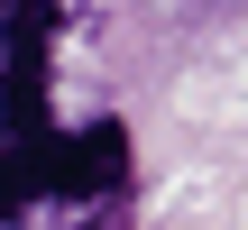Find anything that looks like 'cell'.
<instances>
[{"instance_id":"obj_1","label":"cell","mask_w":248,"mask_h":230,"mask_svg":"<svg viewBox=\"0 0 248 230\" xmlns=\"http://www.w3.org/2000/svg\"><path fill=\"white\" fill-rule=\"evenodd\" d=\"M175 9H239V0H175Z\"/></svg>"},{"instance_id":"obj_2","label":"cell","mask_w":248,"mask_h":230,"mask_svg":"<svg viewBox=\"0 0 248 230\" xmlns=\"http://www.w3.org/2000/svg\"><path fill=\"white\" fill-rule=\"evenodd\" d=\"M0 9H18V0H0Z\"/></svg>"}]
</instances>
